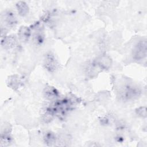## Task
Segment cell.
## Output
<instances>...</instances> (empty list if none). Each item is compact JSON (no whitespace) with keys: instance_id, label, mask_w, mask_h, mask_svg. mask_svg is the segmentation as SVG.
<instances>
[{"instance_id":"obj_2","label":"cell","mask_w":147,"mask_h":147,"mask_svg":"<svg viewBox=\"0 0 147 147\" xmlns=\"http://www.w3.org/2000/svg\"><path fill=\"white\" fill-rule=\"evenodd\" d=\"M45 140L48 145H52L55 142V137L52 133H48L45 137Z\"/></svg>"},{"instance_id":"obj_1","label":"cell","mask_w":147,"mask_h":147,"mask_svg":"<svg viewBox=\"0 0 147 147\" xmlns=\"http://www.w3.org/2000/svg\"><path fill=\"white\" fill-rule=\"evenodd\" d=\"M146 54V44L145 41H141L136 46L134 50V57L136 59H142Z\"/></svg>"}]
</instances>
